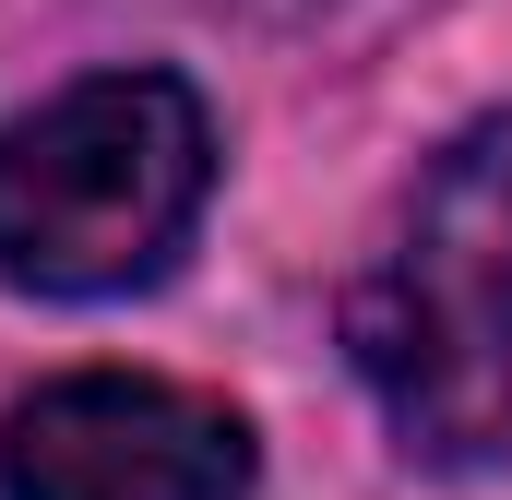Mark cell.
<instances>
[{"instance_id":"obj_1","label":"cell","mask_w":512,"mask_h":500,"mask_svg":"<svg viewBox=\"0 0 512 500\" xmlns=\"http://www.w3.org/2000/svg\"><path fill=\"white\" fill-rule=\"evenodd\" d=\"M346 358L417 465H512V108L441 143L405 191L346 286Z\"/></svg>"},{"instance_id":"obj_3","label":"cell","mask_w":512,"mask_h":500,"mask_svg":"<svg viewBox=\"0 0 512 500\" xmlns=\"http://www.w3.org/2000/svg\"><path fill=\"white\" fill-rule=\"evenodd\" d=\"M239 405L155 370H60L0 417V500H239Z\"/></svg>"},{"instance_id":"obj_2","label":"cell","mask_w":512,"mask_h":500,"mask_svg":"<svg viewBox=\"0 0 512 500\" xmlns=\"http://www.w3.org/2000/svg\"><path fill=\"white\" fill-rule=\"evenodd\" d=\"M215 203V120L179 72H84L0 120V286L131 298Z\"/></svg>"}]
</instances>
